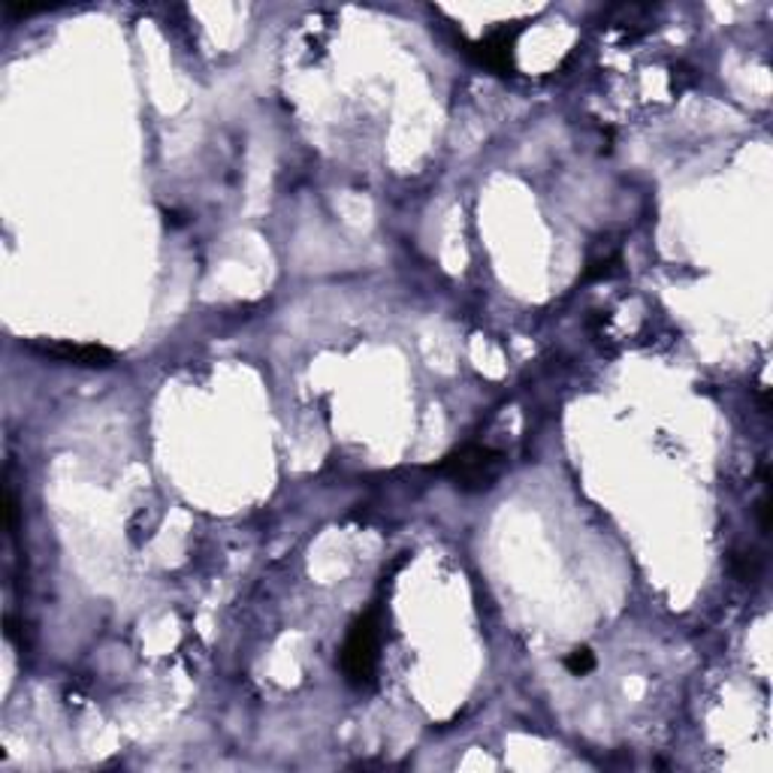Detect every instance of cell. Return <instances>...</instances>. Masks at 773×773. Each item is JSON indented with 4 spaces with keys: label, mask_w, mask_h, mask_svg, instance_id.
<instances>
[{
    "label": "cell",
    "mask_w": 773,
    "mask_h": 773,
    "mask_svg": "<svg viewBox=\"0 0 773 773\" xmlns=\"http://www.w3.org/2000/svg\"><path fill=\"white\" fill-rule=\"evenodd\" d=\"M474 61L499 76H508L514 70V31H495L486 40L474 43L469 49Z\"/></svg>",
    "instance_id": "obj_4"
},
{
    "label": "cell",
    "mask_w": 773,
    "mask_h": 773,
    "mask_svg": "<svg viewBox=\"0 0 773 773\" xmlns=\"http://www.w3.org/2000/svg\"><path fill=\"white\" fill-rule=\"evenodd\" d=\"M565 667H569L574 676L590 674L592 667H595V655H592L590 646H578V650L569 653V659H565Z\"/></svg>",
    "instance_id": "obj_5"
},
{
    "label": "cell",
    "mask_w": 773,
    "mask_h": 773,
    "mask_svg": "<svg viewBox=\"0 0 773 773\" xmlns=\"http://www.w3.org/2000/svg\"><path fill=\"white\" fill-rule=\"evenodd\" d=\"M439 472L448 474L465 493H483L502 474V453L493 451V448H483V444H469V448L451 453L448 460L441 462Z\"/></svg>",
    "instance_id": "obj_1"
},
{
    "label": "cell",
    "mask_w": 773,
    "mask_h": 773,
    "mask_svg": "<svg viewBox=\"0 0 773 773\" xmlns=\"http://www.w3.org/2000/svg\"><path fill=\"white\" fill-rule=\"evenodd\" d=\"M342 671L348 676V683L357 689H365L375 683L378 671V620L375 613H365L360 616L351 632H348V641L342 646Z\"/></svg>",
    "instance_id": "obj_2"
},
{
    "label": "cell",
    "mask_w": 773,
    "mask_h": 773,
    "mask_svg": "<svg viewBox=\"0 0 773 773\" xmlns=\"http://www.w3.org/2000/svg\"><path fill=\"white\" fill-rule=\"evenodd\" d=\"M33 351L43 357H52L58 363L82 365V369H107L112 365L116 354L100 344H70V342H31Z\"/></svg>",
    "instance_id": "obj_3"
}]
</instances>
